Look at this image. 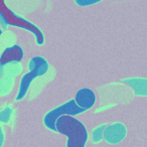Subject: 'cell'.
Instances as JSON below:
<instances>
[{
    "label": "cell",
    "instance_id": "obj_7",
    "mask_svg": "<svg viewBox=\"0 0 147 147\" xmlns=\"http://www.w3.org/2000/svg\"><path fill=\"white\" fill-rule=\"evenodd\" d=\"M95 94L89 89H82L77 93V96L75 98V102L80 108L84 111L91 108L95 104Z\"/></svg>",
    "mask_w": 147,
    "mask_h": 147
},
{
    "label": "cell",
    "instance_id": "obj_6",
    "mask_svg": "<svg viewBox=\"0 0 147 147\" xmlns=\"http://www.w3.org/2000/svg\"><path fill=\"white\" fill-rule=\"evenodd\" d=\"M23 57V51L19 45L7 47L0 57V65H6L9 63H19Z\"/></svg>",
    "mask_w": 147,
    "mask_h": 147
},
{
    "label": "cell",
    "instance_id": "obj_1",
    "mask_svg": "<svg viewBox=\"0 0 147 147\" xmlns=\"http://www.w3.org/2000/svg\"><path fill=\"white\" fill-rule=\"evenodd\" d=\"M55 131L67 137V147H85L88 139V132L81 121L73 116L63 115L55 124Z\"/></svg>",
    "mask_w": 147,
    "mask_h": 147
},
{
    "label": "cell",
    "instance_id": "obj_8",
    "mask_svg": "<svg viewBox=\"0 0 147 147\" xmlns=\"http://www.w3.org/2000/svg\"><path fill=\"white\" fill-rule=\"evenodd\" d=\"M101 1V0H76V2L81 6H86V5L94 4V3Z\"/></svg>",
    "mask_w": 147,
    "mask_h": 147
},
{
    "label": "cell",
    "instance_id": "obj_9",
    "mask_svg": "<svg viewBox=\"0 0 147 147\" xmlns=\"http://www.w3.org/2000/svg\"><path fill=\"white\" fill-rule=\"evenodd\" d=\"M1 24V23H0ZM0 34H1V26H0Z\"/></svg>",
    "mask_w": 147,
    "mask_h": 147
},
{
    "label": "cell",
    "instance_id": "obj_4",
    "mask_svg": "<svg viewBox=\"0 0 147 147\" xmlns=\"http://www.w3.org/2000/svg\"><path fill=\"white\" fill-rule=\"evenodd\" d=\"M82 112H84V110H83L82 108H80V107L76 104L75 100H71L67 103H65V104L61 105V106L55 108V110L47 113L45 118V124L49 129L55 131V121H57L59 117L63 116V115L75 116V115H78Z\"/></svg>",
    "mask_w": 147,
    "mask_h": 147
},
{
    "label": "cell",
    "instance_id": "obj_3",
    "mask_svg": "<svg viewBox=\"0 0 147 147\" xmlns=\"http://www.w3.org/2000/svg\"><path fill=\"white\" fill-rule=\"evenodd\" d=\"M47 71V63L45 59H42L40 57H36L31 59L30 63H29V73L26 74L22 78V81H21L20 89H19L18 95H17V100L22 99L24 97V95L26 94L32 81L36 77H39L41 75H43V74H45Z\"/></svg>",
    "mask_w": 147,
    "mask_h": 147
},
{
    "label": "cell",
    "instance_id": "obj_2",
    "mask_svg": "<svg viewBox=\"0 0 147 147\" xmlns=\"http://www.w3.org/2000/svg\"><path fill=\"white\" fill-rule=\"evenodd\" d=\"M0 22H3V24H9L13 26L21 27V28L27 29L31 33L35 35L36 41L38 45L43 42V35L41 31L36 26L30 23L29 21L19 17L15 13H13L10 9L5 4L4 0H0Z\"/></svg>",
    "mask_w": 147,
    "mask_h": 147
},
{
    "label": "cell",
    "instance_id": "obj_5",
    "mask_svg": "<svg viewBox=\"0 0 147 147\" xmlns=\"http://www.w3.org/2000/svg\"><path fill=\"white\" fill-rule=\"evenodd\" d=\"M125 134H126L125 127L119 123L106 127V129L103 132V136H104L105 140L108 141L109 143H112V144L120 142L124 138Z\"/></svg>",
    "mask_w": 147,
    "mask_h": 147
}]
</instances>
